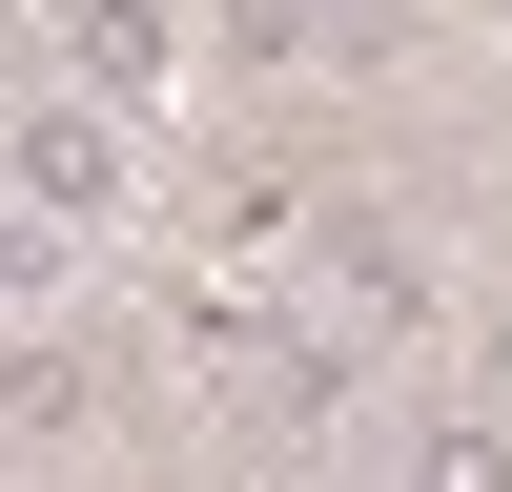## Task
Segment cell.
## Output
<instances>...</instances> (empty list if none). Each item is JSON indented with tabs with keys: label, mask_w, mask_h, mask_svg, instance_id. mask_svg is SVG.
I'll return each instance as SVG.
<instances>
[{
	"label": "cell",
	"mask_w": 512,
	"mask_h": 492,
	"mask_svg": "<svg viewBox=\"0 0 512 492\" xmlns=\"http://www.w3.org/2000/svg\"><path fill=\"white\" fill-rule=\"evenodd\" d=\"M0 205H41V226L123 246V205H144V144H123V103H103V82H21V103H0Z\"/></svg>",
	"instance_id": "cell-1"
},
{
	"label": "cell",
	"mask_w": 512,
	"mask_h": 492,
	"mask_svg": "<svg viewBox=\"0 0 512 492\" xmlns=\"http://www.w3.org/2000/svg\"><path fill=\"white\" fill-rule=\"evenodd\" d=\"M349 390H369V328H328V308H267V287L226 308V410H246L226 451H328V431H349Z\"/></svg>",
	"instance_id": "cell-2"
},
{
	"label": "cell",
	"mask_w": 512,
	"mask_h": 492,
	"mask_svg": "<svg viewBox=\"0 0 512 492\" xmlns=\"http://www.w3.org/2000/svg\"><path fill=\"white\" fill-rule=\"evenodd\" d=\"M287 226H308V287H328V308H349L369 328V349H410V328H451V246L431 226H410V205H287Z\"/></svg>",
	"instance_id": "cell-3"
},
{
	"label": "cell",
	"mask_w": 512,
	"mask_h": 492,
	"mask_svg": "<svg viewBox=\"0 0 512 492\" xmlns=\"http://www.w3.org/2000/svg\"><path fill=\"white\" fill-rule=\"evenodd\" d=\"M226 62L246 82H390L410 62V0H226Z\"/></svg>",
	"instance_id": "cell-4"
},
{
	"label": "cell",
	"mask_w": 512,
	"mask_h": 492,
	"mask_svg": "<svg viewBox=\"0 0 512 492\" xmlns=\"http://www.w3.org/2000/svg\"><path fill=\"white\" fill-rule=\"evenodd\" d=\"M41 41H62V82H103L123 123L185 103V0H41Z\"/></svg>",
	"instance_id": "cell-5"
},
{
	"label": "cell",
	"mask_w": 512,
	"mask_h": 492,
	"mask_svg": "<svg viewBox=\"0 0 512 492\" xmlns=\"http://www.w3.org/2000/svg\"><path fill=\"white\" fill-rule=\"evenodd\" d=\"M0 451H103V349H82V328L0 349Z\"/></svg>",
	"instance_id": "cell-6"
},
{
	"label": "cell",
	"mask_w": 512,
	"mask_h": 492,
	"mask_svg": "<svg viewBox=\"0 0 512 492\" xmlns=\"http://www.w3.org/2000/svg\"><path fill=\"white\" fill-rule=\"evenodd\" d=\"M410 21H431V0H410Z\"/></svg>",
	"instance_id": "cell-7"
}]
</instances>
